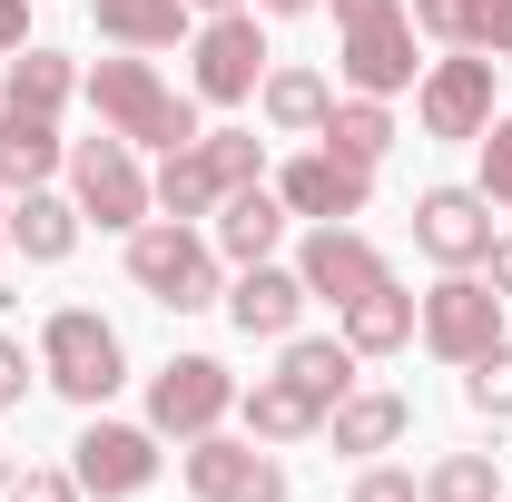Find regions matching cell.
Listing matches in <instances>:
<instances>
[{"label": "cell", "mask_w": 512, "mask_h": 502, "mask_svg": "<svg viewBox=\"0 0 512 502\" xmlns=\"http://www.w3.org/2000/svg\"><path fill=\"white\" fill-rule=\"evenodd\" d=\"M404 20L444 50H473V0H404Z\"/></svg>", "instance_id": "obj_31"}, {"label": "cell", "mask_w": 512, "mask_h": 502, "mask_svg": "<svg viewBox=\"0 0 512 502\" xmlns=\"http://www.w3.org/2000/svg\"><path fill=\"white\" fill-rule=\"evenodd\" d=\"M414 306H424V296H404V286H394V276H384V286H365V296H345V345H355V355H394V345H414Z\"/></svg>", "instance_id": "obj_22"}, {"label": "cell", "mask_w": 512, "mask_h": 502, "mask_svg": "<svg viewBox=\"0 0 512 502\" xmlns=\"http://www.w3.org/2000/svg\"><path fill=\"white\" fill-rule=\"evenodd\" d=\"M424 502H503V463L493 453H444L424 473Z\"/></svg>", "instance_id": "obj_28"}, {"label": "cell", "mask_w": 512, "mask_h": 502, "mask_svg": "<svg viewBox=\"0 0 512 502\" xmlns=\"http://www.w3.org/2000/svg\"><path fill=\"white\" fill-rule=\"evenodd\" d=\"M128 286L168 315H197L227 296V256H217V237H197L188 217H148V227H128Z\"/></svg>", "instance_id": "obj_1"}, {"label": "cell", "mask_w": 512, "mask_h": 502, "mask_svg": "<svg viewBox=\"0 0 512 502\" xmlns=\"http://www.w3.org/2000/svg\"><path fill=\"white\" fill-rule=\"evenodd\" d=\"M188 493L197 502H286V463L256 434H197L188 443Z\"/></svg>", "instance_id": "obj_11"}, {"label": "cell", "mask_w": 512, "mask_h": 502, "mask_svg": "<svg viewBox=\"0 0 512 502\" xmlns=\"http://www.w3.org/2000/svg\"><path fill=\"white\" fill-rule=\"evenodd\" d=\"M493 69L483 50H444V60H424V79H414V119H424V138H483V128L503 119L493 109Z\"/></svg>", "instance_id": "obj_6"}, {"label": "cell", "mask_w": 512, "mask_h": 502, "mask_svg": "<svg viewBox=\"0 0 512 502\" xmlns=\"http://www.w3.org/2000/svg\"><path fill=\"white\" fill-rule=\"evenodd\" d=\"M148 197H158L168 217H188V227H197V217H217V197H227V188H217L207 148L188 138V148H168V158H158V178H148Z\"/></svg>", "instance_id": "obj_25"}, {"label": "cell", "mask_w": 512, "mask_h": 502, "mask_svg": "<svg viewBox=\"0 0 512 502\" xmlns=\"http://www.w3.org/2000/svg\"><path fill=\"white\" fill-rule=\"evenodd\" d=\"M237 414H247V434H256V443H306V434H325V404H316V394H296L286 375L237 384Z\"/></svg>", "instance_id": "obj_20"}, {"label": "cell", "mask_w": 512, "mask_h": 502, "mask_svg": "<svg viewBox=\"0 0 512 502\" xmlns=\"http://www.w3.org/2000/svg\"><path fill=\"white\" fill-rule=\"evenodd\" d=\"M325 434H335V453H394V443L414 434V404L384 394V384H355V394L325 414Z\"/></svg>", "instance_id": "obj_17"}, {"label": "cell", "mask_w": 512, "mask_h": 502, "mask_svg": "<svg viewBox=\"0 0 512 502\" xmlns=\"http://www.w3.org/2000/svg\"><path fill=\"white\" fill-rule=\"evenodd\" d=\"M316 138L335 148V158H355V168H375L384 148H394V109L355 89V99H335V109H325V128H316Z\"/></svg>", "instance_id": "obj_26"}, {"label": "cell", "mask_w": 512, "mask_h": 502, "mask_svg": "<svg viewBox=\"0 0 512 502\" xmlns=\"http://www.w3.org/2000/svg\"><path fill=\"white\" fill-rule=\"evenodd\" d=\"M355 365H365V355H355L345 335H286V355H276V375L296 384V394H316L325 414L355 394Z\"/></svg>", "instance_id": "obj_19"}, {"label": "cell", "mask_w": 512, "mask_h": 502, "mask_svg": "<svg viewBox=\"0 0 512 502\" xmlns=\"http://www.w3.org/2000/svg\"><path fill=\"white\" fill-rule=\"evenodd\" d=\"M256 109H266V128H286V138H316L325 109H335V79L306 60H276L266 79H256Z\"/></svg>", "instance_id": "obj_18"}, {"label": "cell", "mask_w": 512, "mask_h": 502, "mask_svg": "<svg viewBox=\"0 0 512 502\" xmlns=\"http://www.w3.org/2000/svg\"><path fill=\"white\" fill-rule=\"evenodd\" d=\"M188 79L207 109H237V99H256V79H266V30H256V10H207V30L188 40Z\"/></svg>", "instance_id": "obj_8"}, {"label": "cell", "mask_w": 512, "mask_h": 502, "mask_svg": "<svg viewBox=\"0 0 512 502\" xmlns=\"http://www.w3.org/2000/svg\"><path fill=\"white\" fill-rule=\"evenodd\" d=\"M266 188L286 197V217H316V227H345V217H365V197H375V168H355V158H335V148H306V158H286Z\"/></svg>", "instance_id": "obj_12"}, {"label": "cell", "mask_w": 512, "mask_h": 502, "mask_svg": "<svg viewBox=\"0 0 512 502\" xmlns=\"http://www.w3.org/2000/svg\"><path fill=\"white\" fill-rule=\"evenodd\" d=\"M414 247L434 266H483L493 247V197L483 188H424L414 197Z\"/></svg>", "instance_id": "obj_13"}, {"label": "cell", "mask_w": 512, "mask_h": 502, "mask_svg": "<svg viewBox=\"0 0 512 502\" xmlns=\"http://www.w3.org/2000/svg\"><path fill=\"white\" fill-rule=\"evenodd\" d=\"M276 247H286V197L266 188V178L217 197V256H227V266H266Z\"/></svg>", "instance_id": "obj_16"}, {"label": "cell", "mask_w": 512, "mask_h": 502, "mask_svg": "<svg viewBox=\"0 0 512 502\" xmlns=\"http://www.w3.org/2000/svg\"><path fill=\"white\" fill-rule=\"evenodd\" d=\"M197 148H207L217 188H256V178H266V138H256V128H197Z\"/></svg>", "instance_id": "obj_29"}, {"label": "cell", "mask_w": 512, "mask_h": 502, "mask_svg": "<svg viewBox=\"0 0 512 502\" xmlns=\"http://www.w3.org/2000/svg\"><path fill=\"white\" fill-rule=\"evenodd\" d=\"M414 20H404V0L375 10V20H345V40H335V69H345V89H365V99H394V89H414L424 60H414Z\"/></svg>", "instance_id": "obj_10"}, {"label": "cell", "mask_w": 512, "mask_h": 502, "mask_svg": "<svg viewBox=\"0 0 512 502\" xmlns=\"http://www.w3.org/2000/svg\"><path fill=\"white\" fill-rule=\"evenodd\" d=\"M227 414H237V375H227L217 355H168V365L148 375V424H158V434L197 443V434H217Z\"/></svg>", "instance_id": "obj_7"}, {"label": "cell", "mask_w": 512, "mask_h": 502, "mask_svg": "<svg viewBox=\"0 0 512 502\" xmlns=\"http://www.w3.org/2000/svg\"><path fill=\"white\" fill-rule=\"evenodd\" d=\"M69 89H79V69L60 60V50H10V69H0V109H30V119H60Z\"/></svg>", "instance_id": "obj_23"}, {"label": "cell", "mask_w": 512, "mask_h": 502, "mask_svg": "<svg viewBox=\"0 0 512 502\" xmlns=\"http://www.w3.org/2000/svg\"><path fill=\"white\" fill-rule=\"evenodd\" d=\"M256 10H266V20H306L316 0H256Z\"/></svg>", "instance_id": "obj_40"}, {"label": "cell", "mask_w": 512, "mask_h": 502, "mask_svg": "<svg viewBox=\"0 0 512 502\" xmlns=\"http://www.w3.org/2000/svg\"><path fill=\"white\" fill-rule=\"evenodd\" d=\"M79 89H89L99 128H119L128 148H158V158H168V148H188V138H197V109H188V99H178L148 60H99Z\"/></svg>", "instance_id": "obj_2"}, {"label": "cell", "mask_w": 512, "mask_h": 502, "mask_svg": "<svg viewBox=\"0 0 512 502\" xmlns=\"http://www.w3.org/2000/svg\"><path fill=\"white\" fill-rule=\"evenodd\" d=\"M473 148H483V178H473V188L493 197V207H512V119H493Z\"/></svg>", "instance_id": "obj_32"}, {"label": "cell", "mask_w": 512, "mask_h": 502, "mask_svg": "<svg viewBox=\"0 0 512 502\" xmlns=\"http://www.w3.org/2000/svg\"><path fill=\"white\" fill-rule=\"evenodd\" d=\"M188 10H247V0H188Z\"/></svg>", "instance_id": "obj_41"}, {"label": "cell", "mask_w": 512, "mask_h": 502, "mask_svg": "<svg viewBox=\"0 0 512 502\" xmlns=\"http://www.w3.org/2000/svg\"><path fill=\"white\" fill-rule=\"evenodd\" d=\"M30 50V0H0V60Z\"/></svg>", "instance_id": "obj_38"}, {"label": "cell", "mask_w": 512, "mask_h": 502, "mask_svg": "<svg viewBox=\"0 0 512 502\" xmlns=\"http://www.w3.org/2000/svg\"><path fill=\"white\" fill-rule=\"evenodd\" d=\"M473 50L483 60H512V0H473Z\"/></svg>", "instance_id": "obj_35"}, {"label": "cell", "mask_w": 512, "mask_h": 502, "mask_svg": "<svg viewBox=\"0 0 512 502\" xmlns=\"http://www.w3.org/2000/svg\"><path fill=\"white\" fill-rule=\"evenodd\" d=\"M217 306L237 315V335L286 345V335H296V315L316 306V296H306V276H296V266H276V256H266V266H237V286H227Z\"/></svg>", "instance_id": "obj_15"}, {"label": "cell", "mask_w": 512, "mask_h": 502, "mask_svg": "<svg viewBox=\"0 0 512 502\" xmlns=\"http://www.w3.org/2000/svg\"><path fill=\"white\" fill-rule=\"evenodd\" d=\"M463 404H473V414H493V424H512V335L493 345V355H473V365H463Z\"/></svg>", "instance_id": "obj_30"}, {"label": "cell", "mask_w": 512, "mask_h": 502, "mask_svg": "<svg viewBox=\"0 0 512 502\" xmlns=\"http://www.w3.org/2000/svg\"><path fill=\"white\" fill-rule=\"evenodd\" d=\"M69 168V138L30 109H0V188H50Z\"/></svg>", "instance_id": "obj_21"}, {"label": "cell", "mask_w": 512, "mask_h": 502, "mask_svg": "<svg viewBox=\"0 0 512 502\" xmlns=\"http://www.w3.org/2000/svg\"><path fill=\"white\" fill-rule=\"evenodd\" d=\"M69 473H79V493L89 502H138L158 483V424H89V434L69 443Z\"/></svg>", "instance_id": "obj_9"}, {"label": "cell", "mask_w": 512, "mask_h": 502, "mask_svg": "<svg viewBox=\"0 0 512 502\" xmlns=\"http://www.w3.org/2000/svg\"><path fill=\"white\" fill-rule=\"evenodd\" d=\"M375 10H394V0H335V30H345V20H375Z\"/></svg>", "instance_id": "obj_39"}, {"label": "cell", "mask_w": 512, "mask_h": 502, "mask_svg": "<svg viewBox=\"0 0 512 502\" xmlns=\"http://www.w3.org/2000/svg\"><path fill=\"white\" fill-rule=\"evenodd\" d=\"M345 502H424V483H414V473H394V463H365Z\"/></svg>", "instance_id": "obj_34"}, {"label": "cell", "mask_w": 512, "mask_h": 502, "mask_svg": "<svg viewBox=\"0 0 512 502\" xmlns=\"http://www.w3.org/2000/svg\"><path fill=\"white\" fill-rule=\"evenodd\" d=\"M10 247L30 256V266H60L69 247H79V207L50 188H20V217H10Z\"/></svg>", "instance_id": "obj_24"}, {"label": "cell", "mask_w": 512, "mask_h": 502, "mask_svg": "<svg viewBox=\"0 0 512 502\" xmlns=\"http://www.w3.org/2000/svg\"><path fill=\"white\" fill-rule=\"evenodd\" d=\"M30 375H40V355H30L20 335H0V414H10V404L30 394Z\"/></svg>", "instance_id": "obj_36"}, {"label": "cell", "mask_w": 512, "mask_h": 502, "mask_svg": "<svg viewBox=\"0 0 512 502\" xmlns=\"http://www.w3.org/2000/svg\"><path fill=\"white\" fill-rule=\"evenodd\" d=\"M0 502H89V493H79V473H50V463H30V473H10V483H0Z\"/></svg>", "instance_id": "obj_33"}, {"label": "cell", "mask_w": 512, "mask_h": 502, "mask_svg": "<svg viewBox=\"0 0 512 502\" xmlns=\"http://www.w3.org/2000/svg\"><path fill=\"white\" fill-rule=\"evenodd\" d=\"M40 375L60 384L69 404H89V414H99V404L128 384V345H119V325H109L99 306H60L50 325H40Z\"/></svg>", "instance_id": "obj_3"}, {"label": "cell", "mask_w": 512, "mask_h": 502, "mask_svg": "<svg viewBox=\"0 0 512 502\" xmlns=\"http://www.w3.org/2000/svg\"><path fill=\"white\" fill-rule=\"evenodd\" d=\"M414 335H424L444 365H473V355L503 345V296H493L473 266H444V286H424V306H414Z\"/></svg>", "instance_id": "obj_5"}, {"label": "cell", "mask_w": 512, "mask_h": 502, "mask_svg": "<svg viewBox=\"0 0 512 502\" xmlns=\"http://www.w3.org/2000/svg\"><path fill=\"white\" fill-rule=\"evenodd\" d=\"M0 256H10V207H0Z\"/></svg>", "instance_id": "obj_42"}, {"label": "cell", "mask_w": 512, "mask_h": 502, "mask_svg": "<svg viewBox=\"0 0 512 502\" xmlns=\"http://www.w3.org/2000/svg\"><path fill=\"white\" fill-rule=\"evenodd\" d=\"M296 276H306V296H325V306H345V296H365V286H384L394 266H384V247L365 237V227H316V237L296 247Z\"/></svg>", "instance_id": "obj_14"}, {"label": "cell", "mask_w": 512, "mask_h": 502, "mask_svg": "<svg viewBox=\"0 0 512 502\" xmlns=\"http://www.w3.org/2000/svg\"><path fill=\"white\" fill-rule=\"evenodd\" d=\"M69 207H79V217H99V227H148V207H158V197H148V168H138V148H128L119 128H99V138H79V148H69Z\"/></svg>", "instance_id": "obj_4"}, {"label": "cell", "mask_w": 512, "mask_h": 502, "mask_svg": "<svg viewBox=\"0 0 512 502\" xmlns=\"http://www.w3.org/2000/svg\"><path fill=\"white\" fill-rule=\"evenodd\" d=\"M0 483H10V453H0Z\"/></svg>", "instance_id": "obj_43"}, {"label": "cell", "mask_w": 512, "mask_h": 502, "mask_svg": "<svg viewBox=\"0 0 512 502\" xmlns=\"http://www.w3.org/2000/svg\"><path fill=\"white\" fill-rule=\"evenodd\" d=\"M99 40H119V50H168V40H188V0H99Z\"/></svg>", "instance_id": "obj_27"}, {"label": "cell", "mask_w": 512, "mask_h": 502, "mask_svg": "<svg viewBox=\"0 0 512 502\" xmlns=\"http://www.w3.org/2000/svg\"><path fill=\"white\" fill-rule=\"evenodd\" d=\"M483 286L512 306V227H493V247H483Z\"/></svg>", "instance_id": "obj_37"}]
</instances>
